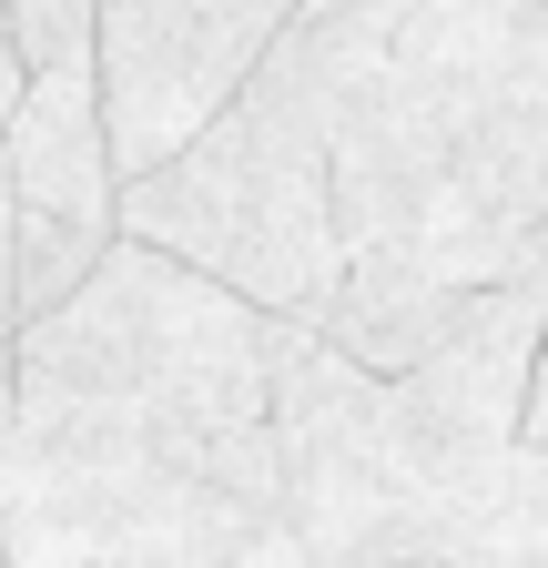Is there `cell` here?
Returning <instances> with one entry per match:
<instances>
[{"label":"cell","mask_w":548,"mask_h":568,"mask_svg":"<svg viewBox=\"0 0 548 568\" xmlns=\"http://www.w3.org/2000/svg\"><path fill=\"white\" fill-rule=\"evenodd\" d=\"M0 447H11V345H0Z\"/></svg>","instance_id":"obj_10"},{"label":"cell","mask_w":548,"mask_h":568,"mask_svg":"<svg viewBox=\"0 0 548 568\" xmlns=\"http://www.w3.org/2000/svg\"><path fill=\"white\" fill-rule=\"evenodd\" d=\"M295 568L274 457V315L112 234L11 335L0 568Z\"/></svg>","instance_id":"obj_1"},{"label":"cell","mask_w":548,"mask_h":568,"mask_svg":"<svg viewBox=\"0 0 548 568\" xmlns=\"http://www.w3.org/2000/svg\"><path fill=\"white\" fill-rule=\"evenodd\" d=\"M325 335L396 376L498 274L548 264V11L417 0L335 102Z\"/></svg>","instance_id":"obj_2"},{"label":"cell","mask_w":548,"mask_h":568,"mask_svg":"<svg viewBox=\"0 0 548 568\" xmlns=\"http://www.w3.org/2000/svg\"><path fill=\"white\" fill-rule=\"evenodd\" d=\"M285 21H295V0H102L92 71H102V122H112L122 183L183 153Z\"/></svg>","instance_id":"obj_5"},{"label":"cell","mask_w":548,"mask_h":568,"mask_svg":"<svg viewBox=\"0 0 548 568\" xmlns=\"http://www.w3.org/2000/svg\"><path fill=\"white\" fill-rule=\"evenodd\" d=\"M538 11H548V0H538Z\"/></svg>","instance_id":"obj_11"},{"label":"cell","mask_w":548,"mask_h":568,"mask_svg":"<svg viewBox=\"0 0 548 568\" xmlns=\"http://www.w3.org/2000/svg\"><path fill=\"white\" fill-rule=\"evenodd\" d=\"M528 437H548V335H538V376H528Z\"/></svg>","instance_id":"obj_9"},{"label":"cell","mask_w":548,"mask_h":568,"mask_svg":"<svg viewBox=\"0 0 548 568\" xmlns=\"http://www.w3.org/2000/svg\"><path fill=\"white\" fill-rule=\"evenodd\" d=\"M0 183H11V244H21V305L41 315L51 295L102 264L122 234V163H112V122H102V71L92 51L41 61L11 122H0Z\"/></svg>","instance_id":"obj_4"},{"label":"cell","mask_w":548,"mask_h":568,"mask_svg":"<svg viewBox=\"0 0 548 568\" xmlns=\"http://www.w3.org/2000/svg\"><path fill=\"white\" fill-rule=\"evenodd\" d=\"M21 315H31V305H21V244H11V183H0V345L21 335Z\"/></svg>","instance_id":"obj_7"},{"label":"cell","mask_w":548,"mask_h":568,"mask_svg":"<svg viewBox=\"0 0 548 568\" xmlns=\"http://www.w3.org/2000/svg\"><path fill=\"white\" fill-rule=\"evenodd\" d=\"M0 21H11L21 71H41V61H61V51H92L102 0H0Z\"/></svg>","instance_id":"obj_6"},{"label":"cell","mask_w":548,"mask_h":568,"mask_svg":"<svg viewBox=\"0 0 548 568\" xmlns=\"http://www.w3.org/2000/svg\"><path fill=\"white\" fill-rule=\"evenodd\" d=\"M376 41H386L376 0H295V21L214 102V122L122 183V234H153L163 254L254 295L264 315L315 325L335 295V203H325L335 102Z\"/></svg>","instance_id":"obj_3"},{"label":"cell","mask_w":548,"mask_h":568,"mask_svg":"<svg viewBox=\"0 0 548 568\" xmlns=\"http://www.w3.org/2000/svg\"><path fill=\"white\" fill-rule=\"evenodd\" d=\"M21 82H31V71H21V51H11V21H0V122H11V102H21Z\"/></svg>","instance_id":"obj_8"}]
</instances>
